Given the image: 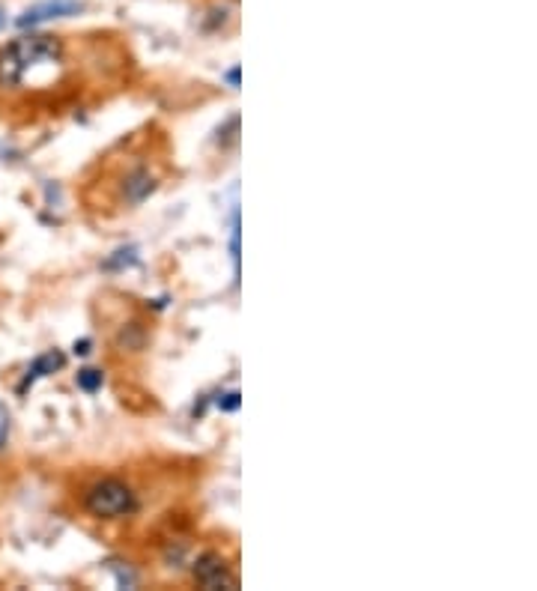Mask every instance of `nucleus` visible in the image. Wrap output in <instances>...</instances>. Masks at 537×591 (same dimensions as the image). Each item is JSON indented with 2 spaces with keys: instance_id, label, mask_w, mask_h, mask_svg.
Listing matches in <instances>:
<instances>
[{
  "instance_id": "nucleus-3",
  "label": "nucleus",
  "mask_w": 537,
  "mask_h": 591,
  "mask_svg": "<svg viewBox=\"0 0 537 591\" xmlns=\"http://www.w3.org/2000/svg\"><path fill=\"white\" fill-rule=\"evenodd\" d=\"M84 511L96 520H123L138 511L135 490L120 478H102L84 493Z\"/></svg>"
},
{
  "instance_id": "nucleus-2",
  "label": "nucleus",
  "mask_w": 537,
  "mask_h": 591,
  "mask_svg": "<svg viewBox=\"0 0 537 591\" xmlns=\"http://www.w3.org/2000/svg\"><path fill=\"white\" fill-rule=\"evenodd\" d=\"M105 177H108V183H102L105 200L114 209H135V206H141L162 183L156 159H147V156H123L120 162L108 165Z\"/></svg>"
},
{
  "instance_id": "nucleus-5",
  "label": "nucleus",
  "mask_w": 537,
  "mask_h": 591,
  "mask_svg": "<svg viewBox=\"0 0 537 591\" xmlns=\"http://www.w3.org/2000/svg\"><path fill=\"white\" fill-rule=\"evenodd\" d=\"M75 12H81V3H78V0H45V3H36V6L24 9V12L15 18V24H18L21 30H27V27L45 24V21H51V18H66V15H75Z\"/></svg>"
},
{
  "instance_id": "nucleus-8",
  "label": "nucleus",
  "mask_w": 537,
  "mask_h": 591,
  "mask_svg": "<svg viewBox=\"0 0 537 591\" xmlns=\"http://www.w3.org/2000/svg\"><path fill=\"white\" fill-rule=\"evenodd\" d=\"M227 78H230V84L236 87V84H239V69H230V75H227Z\"/></svg>"
},
{
  "instance_id": "nucleus-9",
  "label": "nucleus",
  "mask_w": 537,
  "mask_h": 591,
  "mask_svg": "<svg viewBox=\"0 0 537 591\" xmlns=\"http://www.w3.org/2000/svg\"><path fill=\"white\" fill-rule=\"evenodd\" d=\"M6 24V12H3V6H0V27Z\"/></svg>"
},
{
  "instance_id": "nucleus-7",
  "label": "nucleus",
  "mask_w": 537,
  "mask_h": 591,
  "mask_svg": "<svg viewBox=\"0 0 537 591\" xmlns=\"http://www.w3.org/2000/svg\"><path fill=\"white\" fill-rule=\"evenodd\" d=\"M78 386H81L84 392H96V389L102 386V374H99V371H81V374H78Z\"/></svg>"
},
{
  "instance_id": "nucleus-1",
  "label": "nucleus",
  "mask_w": 537,
  "mask_h": 591,
  "mask_svg": "<svg viewBox=\"0 0 537 591\" xmlns=\"http://www.w3.org/2000/svg\"><path fill=\"white\" fill-rule=\"evenodd\" d=\"M75 75H90V63H75L69 36L57 33H24L0 48V93L33 99L42 96H66L69 87L90 93L93 87L75 84Z\"/></svg>"
},
{
  "instance_id": "nucleus-4",
  "label": "nucleus",
  "mask_w": 537,
  "mask_h": 591,
  "mask_svg": "<svg viewBox=\"0 0 537 591\" xmlns=\"http://www.w3.org/2000/svg\"><path fill=\"white\" fill-rule=\"evenodd\" d=\"M191 574H194V583L203 589H233L236 586V577L230 574L227 562L218 553H203L194 562Z\"/></svg>"
},
{
  "instance_id": "nucleus-6",
  "label": "nucleus",
  "mask_w": 537,
  "mask_h": 591,
  "mask_svg": "<svg viewBox=\"0 0 537 591\" xmlns=\"http://www.w3.org/2000/svg\"><path fill=\"white\" fill-rule=\"evenodd\" d=\"M60 365H63V356L51 353V356H45V359H39V362L33 365V371L27 374V380H36V377H42L45 371H54V368H60Z\"/></svg>"
}]
</instances>
